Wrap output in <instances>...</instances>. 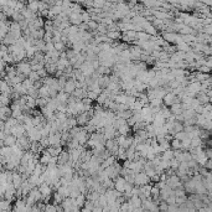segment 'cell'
Segmentation results:
<instances>
[{
    "mask_svg": "<svg viewBox=\"0 0 212 212\" xmlns=\"http://www.w3.org/2000/svg\"><path fill=\"white\" fill-rule=\"evenodd\" d=\"M150 183H151L150 176L145 171L135 174V185L136 186H145L148 184H150Z\"/></svg>",
    "mask_w": 212,
    "mask_h": 212,
    "instance_id": "6da1fadb",
    "label": "cell"
},
{
    "mask_svg": "<svg viewBox=\"0 0 212 212\" xmlns=\"http://www.w3.org/2000/svg\"><path fill=\"white\" fill-rule=\"evenodd\" d=\"M76 88H77V81L75 78H68L66 84L63 86V91L66 93H68V94H72L76 91Z\"/></svg>",
    "mask_w": 212,
    "mask_h": 212,
    "instance_id": "7a4b0ae2",
    "label": "cell"
},
{
    "mask_svg": "<svg viewBox=\"0 0 212 212\" xmlns=\"http://www.w3.org/2000/svg\"><path fill=\"white\" fill-rule=\"evenodd\" d=\"M18 144V138L14 134H8L5 139L1 140V145H6V146H14Z\"/></svg>",
    "mask_w": 212,
    "mask_h": 212,
    "instance_id": "3957f363",
    "label": "cell"
},
{
    "mask_svg": "<svg viewBox=\"0 0 212 212\" xmlns=\"http://www.w3.org/2000/svg\"><path fill=\"white\" fill-rule=\"evenodd\" d=\"M164 99H165V103L166 104H174V103H176V99H175V97L172 96V94H166L165 97H164Z\"/></svg>",
    "mask_w": 212,
    "mask_h": 212,
    "instance_id": "277c9868",
    "label": "cell"
},
{
    "mask_svg": "<svg viewBox=\"0 0 212 212\" xmlns=\"http://www.w3.org/2000/svg\"><path fill=\"white\" fill-rule=\"evenodd\" d=\"M53 46H55V50H56V51H62V50L65 49V45H63V42H61V41H57Z\"/></svg>",
    "mask_w": 212,
    "mask_h": 212,
    "instance_id": "5b68a950",
    "label": "cell"
},
{
    "mask_svg": "<svg viewBox=\"0 0 212 212\" xmlns=\"http://www.w3.org/2000/svg\"><path fill=\"white\" fill-rule=\"evenodd\" d=\"M171 146L175 148V149H178V148L181 146V141H180V140H174V141L171 143Z\"/></svg>",
    "mask_w": 212,
    "mask_h": 212,
    "instance_id": "8992f818",
    "label": "cell"
}]
</instances>
